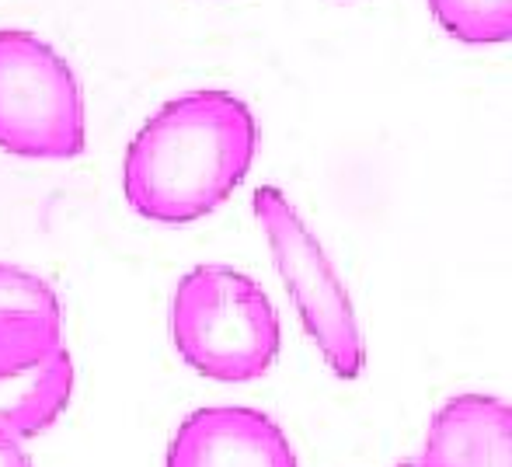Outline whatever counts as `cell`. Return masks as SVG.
I'll use <instances>...</instances> for the list:
<instances>
[{
	"instance_id": "obj_1",
	"label": "cell",
	"mask_w": 512,
	"mask_h": 467,
	"mask_svg": "<svg viewBox=\"0 0 512 467\" xmlns=\"http://www.w3.org/2000/svg\"><path fill=\"white\" fill-rule=\"evenodd\" d=\"M262 129L230 91L171 98L129 140L122 189L136 217L185 227L234 196L258 157Z\"/></svg>"
},
{
	"instance_id": "obj_2",
	"label": "cell",
	"mask_w": 512,
	"mask_h": 467,
	"mask_svg": "<svg viewBox=\"0 0 512 467\" xmlns=\"http://www.w3.org/2000/svg\"><path fill=\"white\" fill-rule=\"evenodd\" d=\"M171 342L185 366L220 384H248L272 370L283 325L269 293L234 265L189 269L171 297Z\"/></svg>"
},
{
	"instance_id": "obj_3",
	"label": "cell",
	"mask_w": 512,
	"mask_h": 467,
	"mask_svg": "<svg viewBox=\"0 0 512 467\" xmlns=\"http://www.w3.org/2000/svg\"><path fill=\"white\" fill-rule=\"evenodd\" d=\"M251 210L262 227L276 269L286 283L297 318L317 349H321L328 370L338 380H356L366 373V339L359 328L356 307L345 290L342 276L331 265L324 244L307 227L283 189L258 185L251 196Z\"/></svg>"
},
{
	"instance_id": "obj_4",
	"label": "cell",
	"mask_w": 512,
	"mask_h": 467,
	"mask_svg": "<svg viewBox=\"0 0 512 467\" xmlns=\"http://www.w3.org/2000/svg\"><path fill=\"white\" fill-rule=\"evenodd\" d=\"M84 147V98L70 63L39 35L0 28V150L70 161Z\"/></svg>"
},
{
	"instance_id": "obj_5",
	"label": "cell",
	"mask_w": 512,
	"mask_h": 467,
	"mask_svg": "<svg viewBox=\"0 0 512 467\" xmlns=\"http://www.w3.org/2000/svg\"><path fill=\"white\" fill-rule=\"evenodd\" d=\"M164 467H300L286 429L251 405L189 412L164 450Z\"/></svg>"
},
{
	"instance_id": "obj_6",
	"label": "cell",
	"mask_w": 512,
	"mask_h": 467,
	"mask_svg": "<svg viewBox=\"0 0 512 467\" xmlns=\"http://www.w3.org/2000/svg\"><path fill=\"white\" fill-rule=\"evenodd\" d=\"M418 467H512V405L499 394H453L432 412Z\"/></svg>"
},
{
	"instance_id": "obj_7",
	"label": "cell",
	"mask_w": 512,
	"mask_h": 467,
	"mask_svg": "<svg viewBox=\"0 0 512 467\" xmlns=\"http://www.w3.org/2000/svg\"><path fill=\"white\" fill-rule=\"evenodd\" d=\"M63 349V304L53 283L0 262V380L21 377Z\"/></svg>"
},
{
	"instance_id": "obj_8",
	"label": "cell",
	"mask_w": 512,
	"mask_h": 467,
	"mask_svg": "<svg viewBox=\"0 0 512 467\" xmlns=\"http://www.w3.org/2000/svg\"><path fill=\"white\" fill-rule=\"evenodd\" d=\"M77 387V370L70 349H56L46 363L21 377L0 380V429L28 443L46 436L70 408Z\"/></svg>"
},
{
	"instance_id": "obj_9",
	"label": "cell",
	"mask_w": 512,
	"mask_h": 467,
	"mask_svg": "<svg viewBox=\"0 0 512 467\" xmlns=\"http://www.w3.org/2000/svg\"><path fill=\"white\" fill-rule=\"evenodd\" d=\"M429 11L443 32L467 46L509 42L512 35V0H429Z\"/></svg>"
},
{
	"instance_id": "obj_10",
	"label": "cell",
	"mask_w": 512,
	"mask_h": 467,
	"mask_svg": "<svg viewBox=\"0 0 512 467\" xmlns=\"http://www.w3.org/2000/svg\"><path fill=\"white\" fill-rule=\"evenodd\" d=\"M0 467H35L32 454L25 450V443L14 440L11 433L0 429Z\"/></svg>"
},
{
	"instance_id": "obj_11",
	"label": "cell",
	"mask_w": 512,
	"mask_h": 467,
	"mask_svg": "<svg viewBox=\"0 0 512 467\" xmlns=\"http://www.w3.org/2000/svg\"><path fill=\"white\" fill-rule=\"evenodd\" d=\"M394 467H418V461H401V464H394Z\"/></svg>"
}]
</instances>
